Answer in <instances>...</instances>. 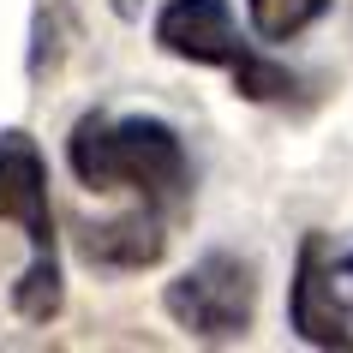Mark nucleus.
<instances>
[{
    "mask_svg": "<svg viewBox=\"0 0 353 353\" xmlns=\"http://www.w3.org/2000/svg\"><path fill=\"white\" fill-rule=\"evenodd\" d=\"M66 162L90 192L132 186L156 210L180 204L192 192V162L180 132L150 114H84L66 138Z\"/></svg>",
    "mask_w": 353,
    "mask_h": 353,
    "instance_id": "1",
    "label": "nucleus"
},
{
    "mask_svg": "<svg viewBox=\"0 0 353 353\" xmlns=\"http://www.w3.org/2000/svg\"><path fill=\"white\" fill-rule=\"evenodd\" d=\"M0 222H19L30 240V270L12 288V305L30 323L60 312V252H54V210H48V162L30 132H0Z\"/></svg>",
    "mask_w": 353,
    "mask_h": 353,
    "instance_id": "2",
    "label": "nucleus"
},
{
    "mask_svg": "<svg viewBox=\"0 0 353 353\" xmlns=\"http://www.w3.org/2000/svg\"><path fill=\"white\" fill-rule=\"evenodd\" d=\"M162 305L192 341H240L258 317V270L240 252H204L186 276L168 281Z\"/></svg>",
    "mask_w": 353,
    "mask_h": 353,
    "instance_id": "3",
    "label": "nucleus"
},
{
    "mask_svg": "<svg viewBox=\"0 0 353 353\" xmlns=\"http://www.w3.org/2000/svg\"><path fill=\"white\" fill-rule=\"evenodd\" d=\"M156 42L174 60H192V66H234L245 54L228 0H168L156 12Z\"/></svg>",
    "mask_w": 353,
    "mask_h": 353,
    "instance_id": "4",
    "label": "nucleus"
},
{
    "mask_svg": "<svg viewBox=\"0 0 353 353\" xmlns=\"http://www.w3.org/2000/svg\"><path fill=\"white\" fill-rule=\"evenodd\" d=\"M323 234H305L299 240V258H294V288H288V323L299 330V341L312 347H341L353 353V330H347V312L330 299V281H323Z\"/></svg>",
    "mask_w": 353,
    "mask_h": 353,
    "instance_id": "5",
    "label": "nucleus"
},
{
    "mask_svg": "<svg viewBox=\"0 0 353 353\" xmlns=\"http://www.w3.org/2000/svg\"><path fill=\"white\" fill-rule=\"evenodd\" d=\"M162 245H168L162 210L144 204L138 216H120V222L90 228V234H84V258L102 263V270H144V263L162 258Z\"/></svg>",
    "mask_w": 353,
    "mask_h": 353,
    "instance_id": "6",
    "label": "nucleus"
},
{
    "mask_svg": "<svg viewBox=\"0 0 353 353\" xmlns=\"http://www.w3.org/2000/svg\"><path fill=\"white\" fill-rule=\"evenodd\" d=\"M330 12V0H245V19L263 42H294Z\"/></svg>",
    "mask_w": 353,
    "mask_h": 353,
    "instance_id": "7",
    "label": "nucleus"
},
{
    "mask_svg": "<svg viewBox=\"0 0 353 353\" xmlns=\"http://www.w3.org/2000/svg\"><path fill=\"white\" fill-rule=\"evenodd\" d=\"M228 72H234L240 96H252V102H281V96L294 90V72H288V66H276V60H263V54H252V48H245Z\"/></svg>",
    "mask_w": 353,
    "mask_h": 353,
    "instance_id": "8",
    "label": "nucleus"
},
{
    "mask_svg": "<svg viewBox=\"0 0 353 353\" xmlns=\"http://www.w3.org/2000/svg\"><path fill=\"white\" fill-rule=\"evenodd\" d=\"M323 281H330V299L353 317V252H341V258L323 252Z\"/></svg>",
    "mask_w": 353,
    "mask_h": 353,
    "instance_id": "9",
    "label": "nucleus"
}]
</instances>
